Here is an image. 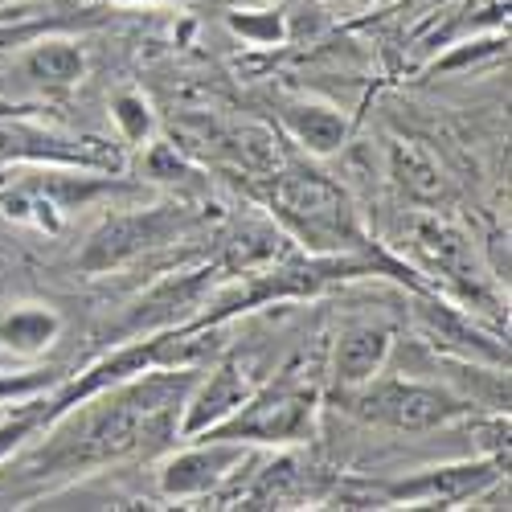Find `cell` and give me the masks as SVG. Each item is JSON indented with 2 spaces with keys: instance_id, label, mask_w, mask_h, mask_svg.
I'll use <instances>...</instances> for the list:
<instances>
[{
  "instance_id": "24",
  "label": "cell",
  "mask_w": 512,
  "mask_h": 512,
  "mask_svg": "<svg viewBox=\"0 0 512 512\" xmlns=\"http://www.w3.org/2000/svg\"><path fill=\"white\" fill-rule=\"evenodd\" d=\"M5 181H9V177H5V168H0V185H5Z\"/></svg>"
},
{
  "instance_id": "18",
  "label": "cell",
  "mask_w": 512,
  "mask_h": 512,
  "mask_svg": "<svg viewBox=\"0 0 512 512\" xmlns=\"http://www.w3.org/2000/svg\"><path fill=\"white\" fill-rule=\"evenodd\" d=\"M111 111H115V123H119L123 140L144 144V140L152 136V111H148V103H144L140 95H119V99L111 103Z\"/></svg>"
},
{
  "instance_id": "15",
  "label": "cell",
  "mask_w": 512,
  "mask_h": 512,
  "mask_svg": "<svg viewBox=\"0 0 512 512\" xmlns=\"http://www.w3.org/2000/svg\"><path fill=\"white\" fill-rule=\"evenodd\" d=\"M283 123H287V132L300 140L312 156L336 152L340 144H345V136H349L345 115L332 111V107H324V103H291V107L283 111Z\"/></svg>"
},
{
  "instance_id": "16",
  "label": "cell",
  "mask_w": 512,
  "mask_h": 512,
  "mask_svg": "<svg viewBox=\"0 0 512 512\" xmlns=\"http://www.w3.org/2000/svg\"><path fill=\"white\" fill-rule=\"evenodd\" d=\"M82 70H87V58L70 41H46L25 58V74L46 82V87H70V82L82 78Z\"/></svg>"
},
{
  "instance_id": "9",
  "label": "cell",
  "mask_w": 512,
  "mask_h": 512,
  "mask_svg": "<svg viewBox=\"0 0 512 512\" xmlns=\"http://www.w3.org/2000/svg\"><path fill=\"white\" fill-rule=\"evenodd\" d=\"M246 398H250V381L234 365L213 369L209 381H193V390L185 398V410H181V439L205 435L209 426H218L226 414H234Z\"/></svg>"
},
{
  "instance_id": "12",
  "label": "cell",
  "mask_w": 512,
  "mask_h": 512,
  "mask_svg": "<svg viewBox=\"0 0 512 512\" xmlns=\"http://www.w3.org/2000/svg\"><path fill=\"white\" fill-rule=\"evenodd\" d=\"M312 467L304 463H295V459H275L267 463L259 476H254V484L246 488L242 504L246 508H291V504H300L308 496H320L312 492Z\"/></svg>"
},
{
  "instance_id": "11",
  "label": "cell",
  "mask_w": 512,
  "mask_h": 512,
  "mask_svg": "<svg viewBox=\"0 0 512 512\" xmlns=\"http://www.w3.org/2000/svg\"><path fill=\"white\" fill-rule=\"evenodd\" d=\"M418 250L426 254V263L447 275V283H455L463 295H480L476 275H472V246L463 242V234H455L451 226L439 222H422L418 226Z\"/></svg>"
},
{
  "instance_id": "3",
  "label": "cell",
  "mask_w": 512,
  "mask_h": 512,
  "mask_svg": "<svg viewBox=\"0 0 512 512\" xmlns=\"http://www.w3.org/2000/svg\"><path fill=\"white\" fill-rule=\"evenodd\" d=\"M340 410L369 426H390V431H435V426L459 422L472 414V402L451 394L447 386L410 377H369L361 386L340 390Z\"/></svg>"
},
{
  "instance_id": "26",
  "label": "cell",
  "mask_w": 512,
  "mask_h": 512,
  "mask_svg": "<svg viewBox=\"0 0 512 512\" xmlns=\"http://www.w3.org/2000/svg\"><path fill=\"white\" fill-rule=\"evenodd\" d=\"M361 5H369V0H361Z\"/></svg>"
},
{
  "instance_id": "7",
  "label": "cell",
  "mask_w": 512,
  "mask_h": 512,
  "mask_svg": "<svg viewBox=\"0 0 512 512\" xmlns=\"http://www.w3.org/2000/svg\"><path fill=\"white\" fill-rule=\"evenodd\" d=\"M0 156L13 160H46V164H78V168H111L119 173L123 156L103 140H70L25 119H9L0 111Z\"/></svg>"
},
{
  "instance_id": "19",
  "label": "cell",
  "mask_w": 512,
  "mask_h": 512,
  "mask_svg": "<svg viewBox=\"0 0 512 512\" xmlns=\"http://www.w3.org/2000/svg\"><path fill=\"white\" fill-rule=\"evenodd\" d=\"M50 381H54L50 369H5V373H0V402L33 398L41 390H50Z\"/></svg>"
},
{
  "instance_id": "1",
  "label": "cell",
  "mask_w": 512,
  "mask_h": 512,
  "mask_svg": "<svg viewBox=\"0 0 512 512\" xmlns=\"http://www.w3.org/2000/svg\"><path fill=\"white\" fill-rule=\"evenodd\" d=\"M197 381V369L152 365L132 373L107 390L82 398L87 406H70L50 422L46 447L21 459L25 476H74L87 467H103L115 459L152 455L181 439V410Z\"/></svg>"
},
{
  "instance_id": "22",
  "label": "cell",
  "mask_w": 512,
  "mask_h": 512,
  "mask_svg": "<svg viewBox=\"0 0 512 512\" xmlns=\"http://www.w3.org/2000/svg\"><path fill=\"white\" fill-rule=\"evenodd\" d=\"M5 369H21V357H13L5 345H0V373H5Z\"/></svg>"
},
{
  "instance_id": "8",
  "label": "cell",
  "mask_w": 512,
  "mask_h": 512,
  "mask_svg": "<svg viewBox=\"0 0 512 512\" xmlns=\"http://www.w3.org/2000/svg\"><path fill=\"white\" fill-rule=\"evenodd\" d=\"M500 480V459H467L447 467H426V472L386 484V504H459L488 492Z\"/></svg>"
},
{
  "instance_id": "2",
  "label": "cell",
  "mask_w": 512,
  "mask_h": 512,
  "mask_svg": "<svg viewBox=\"0 0 512 512\" xmlns=\"http://www.w3.org/2000/svg\"><path fill=\"white\" fill-rule=\"evenodd\" d=\"M271 205L279 222L312 250H349L361 242V222L349 193L312 168H291L275 181Z\"/></svg>"
},
{
  "instance_id": "6",
  "label": "cell",
  "mask_w": 512,
  "mask_h": 512,
  "mask_svg": "<svg viewBox=\"0 0 512 512\" xmlns=\"http://www.w3.org/2000/svg\"><path fill=\"white\" fill-rule=\"evenodd\" d=\"M250 459L246 443H226V439H197V447L181 451L164 463L160 472V492L168 500H189V496H213L226 484L238 480L242 463Z\"/></svg>"
},
{
  "instance_id": "27",
  "label": "cell",
  "mask_w": 512,
  "mask_h": 512,
  "mask_svg": "<svg viewBox=\"0 0 512 512\" xmlns=\"http://www.w3.org/2000/svg\"><path fill=\"white\" fill-rule=\"evenodd\" d=\"M0 111H5V107H0Z\"/></svg>"
},
{
  "instance_id": "17",
  "label": "cell",
  "mask_w": 512,
  "mask_h": 512,
  "mask_svg": "<svg viewBox=\"0 0 512 512\" xmlns=\"http://www.w3.org/2000/svg\"><path fill=\"white\" fill-rule=\"evenodd\" d=\"M46 426H50V406L46 402H25L9 418H0V463H5L13 451H21L25 439L46 431Z\"/></svg>"
},
{
  "instance_id": "5",
  "label": "cell",
  "mask_w": 512,
  "mask_h": 512,
  "mask_svg": "<svg viewBox=\"0 0 512 512\" xmlns=\"http://www.w3.org/2000/svg\"><path fill=\"white\" fill-rule=\"evenodd\" d=\"M173 230H177V213L173 209L115 213V218H107L91 234L87 250L78 254V267L87 275H103L111 267H123V263L140 259V254L152 250V246H164L168 238H173Z\"/></svg>"
},
{
  "instance_id": "20",
  "label": "cell",
  "mask_w": 512,
  "mask_h": 512,
  "mask_svg": "<svg viewBox=\"0 0 512 512\" xmlns=\"http://www.w3.org/2000/svg\"><path fill=\"white\" fill-rule=\"evenodd\" d=\"M230 29L242 33L246 41H254V46H275V41L283 37L279 13H234L230 17Z\"/></svg>"
},
{
  "instance_id": "4",
  "label": "cell",
  "mask_w": 512,
  "mask_h": 512,
  "mask_svg": "<svg viewBox=\"0 0 512 512\" xmlns=\"http://www.w3.org/2000/svg\"><path fill=\"white\" fill-rule=\"evenodd\" d=\"M316 431V386L300 373H283L275 386L250 390V398L209 426L197 439H226V443H308Z\"/></svg>"
},
{
  "instance_id": "14",
  "label": "cell",
  "mask_w": 512,
  "mask_h": 512,
  "mask_svg": "<svg viewBox=\"0 0 512 512\" xmlns=\"http://www.w3.org/2000/svg\"><path fill=\"white\" fill-rule=\"evenodd\" d=\"M62 332V320L54 308H41V304H25L13 308L9 316H0V345H5L13 357H37L46 353Z\"/></svg>"
},
{
  "instance_id": "10",
  "label": "cell",
  "mask_w": 512,
  "mask_h": 512,
  "mask_svg": "<svg viewBox=\"0 0 512 512\" xmlns=\"http://www.w3.org/2000/svg\"><path fill=\"white\" fill-rule=\"evenodd\" d=\"M394 349V332L386 324H353L340 332L336 353H332V377L340 390L361 386L386 369V357Z\"/></svg>"
},
{
  "instance_id": "25",
  "label": "cell",
  "mask_w": 512,
  "mask_h": 512,
  "mask_svg": "<svg viewBox=\"0 0 512 512\" xmlns=\"http://www.w3.org/2000/svg\"><path fill=\"white\" fill-rule=\"evenodd\" d=\"M5 37H9V33H0V41H5Z\"/></svg>"
},
{
  "instance_id": "23",
  "label": "cell",
  "mask_w": 512,
  "mask_h": 512,
  "mask_svg": "<svg viewBox=\"0 0 512 512\" xmlns=\"http://www.w3.org/2000/svg\"><path fill=\"white\" fill-rule=\"evenodd\" d=\"M119 5H160V0H119Z\"/></svg>"
},
{
  "instance_id": "13",
  "label": "cell",
  "mask_w": 512,
  "mask_h": 512,
  "mask_svg": "<svg viewBox=\"0 0 512 512\" xmlns=\"http://www.w3.org/2000/svg\"><path fill=\"white\" fill-rule=\"evenodd\" d=\"M390 173H394L398 189H402L410 201H418V205H443V201L451 197V185H447V177H443L439 160L426 156V152L414 148V144H394V152H390Z\"/></svg>"
},
{
  "instance_id": "21",
  "label": "cell",
  "mask_w": 512,
  "mask_h": 512,
  "mask_svg": "<svg viewBox=\"0 0 512 512\" xmlns=\"http://www.w3.org/2000/svg\"><path fill=\"white\" fill-rule=\"evenodd\" d=\"M500 54H504V41H496V37H492V41H476L472 50H455V54H451V58H443L435 70H443V74H447V70H459V66H467V62H480V58H500Z\"/></svg>"
}]
</instances>
